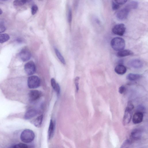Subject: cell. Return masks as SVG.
<instances>
[{
	"mask_svg": "<svg viewBox=\"0 0 148 148\" xmlns=\"http://www.w3.org/2000/svg\"><path fill=\"white\" fill-rule=\"evenodd\" d=\"M110 45L114 50L120 51L124 49L125 47V42L121 38L115 37L111 40Z\"/></svg>",
	"mask_w": 148,
	"mask_h": 148,
	"instance_id": "1",
	"label": "cell"
},
{
	"mask_svg": "<svg viewBox=\"0 0 148 148\" xmlns=\"http://www.w3.org/2000/svg\"><path fill=\"white\" fill-rule=\"evenodd\" d=\"M34 137L35 134L34 132L28 129L23 130L20 135L21 140L25 143L31 142L34 140Z\"/></svg>",
	"mask_w": 148,
	"mask_h": 148,
	"instance_id": "2",
	"label": "cell"
},
{
	"mask_svg": "<svg viewBox=\"0 0 148 148\" xmlns=\"http://www.w3.org/2000/svg\"><path fill=\"white\" fill-rule=\"evenodd\" d=\"M40 81L39 78L36 75L29 77L27 79L28 87L31 89H35L38 87L40 85Z\"/></svg>",
	"mask_w": 148,
	"mask_h": 148,
	"instance_id": "3",
	"label": "cell"
},
{
	"mask_svg": "<svg viewBox=\"0 0 148 148\" xmlns=\"http://www.w3.org/2000/svg\"><path fill=\"white\" fill-rule=\"evenodd\" d=\"M125 30L126 27L125 25L122 23L115 25L112 29V32L114 34L120 36L123 35Z\"/></svg>",
	"mask_w": 148,
	"mask_h": 148,
	"instance_id": "4",
	"label": "cell"
},
{
	"mask_svg": "<svg viewBox=\"0 0 148 148\" xmlns=\"http://www.w3.org/2000/svg\"><path fill=\"white\" fill-rule=\"evenodd\" d=\"M24 70L27 74L31 75L33 74L36 71V66L34 62L29 61L26 63L24 66Z\"/></svg>",
	"mask_w": 148,
	"mask_h": 148,
	"instance_id": "5",
	"label": "cell"
},
{
	"mask_svg": "<svg viewBox=\"0 0 148 148\" xmlns=\"http://www.w3.org/2000/svg\"><path fill=\"white\" fill-rule=\"evenodd\" d=\"M130 10L125 7L121 9L116 13L117 18L120 20H124L128 16Z\"/></svg>",
	"mask_w": 148,
	"mask_h": 148,
	"instance_id": "6",
	"label": "cell"
},
{
	"mask_svg": "<svg viewBox=\"0 0 148 148\" xmlns=\"http://www.w3.org/2000/svg\"><path fill=\"white\" fill-rule=\"evenodd\" d=\"M19 56L21 60L23 62L29 60L31 57V54L29 50L27 48H23L20 51Z\"/></svg>",
	"mask_w": 148,
	"mask_h": 148,
	"instance_id": "7",
	"label": "cell"
},
{
	"mask_svg": "<svg viewBox=\"0 0 148 148\" xmlns=\"http://www.w3.org/2000/svg\"><path fill=\"white\" fill-rule=\"evenodd\" d=\"M132 110L126 107L123 120V123L124 125H127L130 122L132 117Z\"/></svg>",
	"mask_w": 148,
	"mask_h": 148,
	"instance_id": "8",
	"label": "cell"
},
{
	"mask_svg": "<svg viewBox=\"0 0 148 148\" xmlns=\"http://www.w3.org/2000/svg\"><path fill=\"white\" fill-rule=\"evenodd\" d=\"M128 65L134 69H140L143 65V62L139 59H134L129 61L128 62Z\"/></svg>",
	"mask_w": 148,
	"mask_h": 148,
	"instance_id": "9",
	"label": "cell"
},
{
	"mask_svg": "<svg viewBox=\"0 0 148 148\" xmlns=\"http://www.w3.org/2000/svg\"><path fill=\"white\" fill-rule=\"evenodd\" d=\"M41 95V92L36 90H32L28 93L29 100L31 101H34L38 100L40 98Z\"/></svg>",
	"mask_w": 148,
	"mask_h": 148,
	"instance_id": "10",
	"label": "cell"
},
{
	"mask_svg": "<svg viewBox=\"0 0 148 148\" xmlns=\"http://www.w3.org/2000/svg\"><path fill=\"white\" fill-rule=\"evenodd\" d=\"M142 130L139 128L134 130L131 133V137L133 140H140L142 136Z\"/></svg>",
	"mask_w": 148,
	"mask_h": 148,
	"instance_id": "11",
	"label": "cell"
},
{
	"mask_svg": "<svg viewBox=\"0 0 148 148\" xmlns=\"http://www.w3.org/2000/svg\"><path fill=\"white\" fill-rule=\"evenodd\" d=\"M143 113L140 112H136L133 115L132 121L135 124H137L141 122L143 119Z\"/></svg>",
	"mask_w": 148,
	"mask_h": 148,
	"instance_id": "12",
	"label": "cell"
},
{
	"mask_svg": "<svg viewBox=\"0 0 148 148\" xmlns=\"http://www.w3.org/2000/svg\"><path fill=\"white\" fill-rule=\"evenodd\" d=\"M37 114V111L35 109H31L28 110L25 113L24 118L26 119H29L35 116Z\"/></svg>",
	"mask_w": 148,
	"mask_h": 148,
	"instance_id": "13",
	"label": "cell"
},
{
	"mask_svg": "<svg viewBox=\"0 0 148 148\" xmlns=\"http://www.w3.org/2000/svg\"><path fill=\"white\" fill-rule=\"evenodd\" d=\"M114 71L117 74L122 75L126 72L127 69L125 66L122 64H119L116 66Z\"/></svg>",
	"mask_w": 148,
	"mask_h": 148,
	"instance_id": "14",
	"label": "cell"
},
{
	"mask_svg": "<svg viewBox=\"0 0 148 148\" xmlns=\"http://www.w3.org/2000/svg\"><path fill=\"white\" fill-rule=\"evenodd\" d=\"M55 124L52 119L50 121L48 130V137L49 139L53 137L55 129Z\"/></svg>",
	"mask_w": 148,
	"mask_h": 148,
	"instance_id": "15",
	"label": "cell"
},
{
	"mask_svg": "<svg viewBox=\"0 0 148 148\" xmlns=\"http://www.w3.org/2000/svg\"><path fill=\"white\" fill-rule=\"evenodd\" d=\"M133 53L129 50H123L119 51L117 53V55L119 57H123L133 55Z\"/></svg>",
	"mask_w": 148,
	"mask_h": 148,
	"instance_id": "16",
	"label": "cell"
},
{
	"mask_svg": "<svg viewBox=\"0 0 148 148\" xmlns=\"http://www.w3.org/2000/svg\"><path fill=\"white\" fill-rule=\"evenodd\" d=\"M140 75L133 73H129L126 76V78L128 80L133 81L139 79L141 78Z\"/></svg>",
	"mask_w": 148,
	"mask_h": 148,
	"instance_id": "17",
	"label": "cell"
},
{
	"mask_svg": "<svg viewBox=\"0 0 148 148\" xmlns=\"http://www.w3.org/2000/svg\"><path fill=\"white\" fill-rule=\"evenodd\" d=\"M43 119V115H40L35 119L33 121L32 123L36 127H39L42 124Z\"/></svg>",
	"mask_w": 148,
	"mask_h": 148,
	"instance_id": "18",
	"label": "cell"
},
{
	"mask_svg": "<svg viewBox=\"0 0 148 148\" xmlns=\"http://www.w3.org/2000/svg\"><path fill=\"white\" fill-rule=\"evenodd\" d=\"M54 50L56 55L58 59L63 64H65L66 63L65 60L59 50L56 48H54Z\"/></svg>",
	"mask_w": 148,
	"mask_h": 148,
	"instance_id": "19",
	"label": "cell"
},
{
	"mask_svg": "<svg viewBox=\"0 0 148 148\" xmlns=\"http://www.w3.org/2000/svg\"><path fill=\"white\" fill-rule=\"evenodd\" d=\"M138 5V3L136 1H132L128 3L125 6L129 10L131 9H136Z\"/></svg>",
	"mask_w": 148,
	"mask_h": 148,
	"instance_id": "20",
	"label": "cell"
},
{
	"mask_svg": "<svg viewBox=\"0 0 148 148\" xmlns=\"http://www.w3.org/2000/svg\"><path fill=\"white\" fill-rule=\"evenodd\" d=\"M10 39V36L7 34H0V43H3L8 40Z\"/></svg>",
	"mask_w": 148,
	"mask_h": 148,
	"instance_id": "21",
	"label": "cell"
},
{
	"mask_svg": "<svg viewBox=\"0 0 148 148\" xmlns=\"http://www.w3.org/2000/svg\"><path fill=\"white\" fill-rule=\"evenodd\" d=\"M131 144V140L129 139H127L122 143L120 148H129Z\"/></svg>",
	"mask_w": 148,
	"mask_h": 148,
	"instance_id": "22",
	"label": "cell"
},
{
	"mask_svg": "<svg viewBox=\"0 0 148 148\" xmlns=\"http://www.w3.org/2000/svg\"><path fill=\"white\" fill-rule=\"evenodd\" d=\"M27 1L26 0H15L13 2V4L16 6H21L25 4Z\"/></svg>",
	"mask_w": 148,
	"mask_h": 148,
	"instance_id": "23",
	"label": "cell"
},
{
	"mask_svg": "<svg viewBox=\"0 0 148 148\" xmlns=\"http://www.w3.org/2000/svg\"><path fill=\"white\" fill-rule=\"evenodd\" d=\"M13 148H28V146L25 144L19 143L14 145Z\"/></svg>",
	"mask_w": 148,
	"mask_h": 148,
	"instance_id": "24",
	"label": "cell"
},
{
	"mask_svg": "<svg viewBox=\"0 0 148 148\" xmlns=\"http://www.w3.org/2000/svg\"><path fill=\"white\" fill-rule=\"evenodd\" d=\"M120 5L117 3L115 0L112 1V8L113 10H116L118 9L120 7Z\"/></svg>",
	"mask_w": 148,
	"mask_h": 148,
	"instance_id": "25",
	"label": "cell"
},
{
	"mask_svg": "<svg viewBox=\"0 0 148 148\" xmlns=\"http://www.w3.org/2000/svg\"><path fill=\"white\" fill-rule=\"evenodd\" d=\"M79 77H77L75 78L74 80V83L76 88V91L77 92L79 90Z\"/></svg>",
	"mask_w": 148,
	"mask_h": 148,
	"instance_id": "26",
	"label": "cell"
},
{
	"mask_svg": "<svg viewBox=\"0 0 148 148\" xmlns=\"http://www.w3.org/2000/svg\"><path fill=\"white\" fill-rule=\"evenodd\" d=\"M72 14L71 9H69L67 16L68 21L69 23H71L72 20Z\"/></svg>",
	"mask_w": 148,
	"mask_h": 148,
	"instance_id": "27",
	"label": "cell"
},
{
	"mask_svg": "<svg viewBox=\"0 0 148 148\" xmlns=\"http://www.w3.org/2000/svg\"><path fill=\"white\" fill-rule=\"evenodd\" d=\"M38 10V6L36 5H33L31 8V13L32 15L36 13Z\"/></svg>",
	"mask_w": 148,
	"mask_h": 148,
	"instance_id": "28",
	"label": "cell"
},
{
	"mask_svg": "<svg viewBox=\"0 0 148 148\" xmlns=\"http://www.w3.org/2000/svg\"><path fill=\"white\" fill-rule=\"evenodd\" d=\"M126 107L132 110L134 108V106L132 101H129L127 103V105Z\"/></svg>",
	"mask_w": 148,
	"mask_h": 148,
	"instance_id": "29",
	"label": "cell"
},
{
	"mask_svg": "<svg viewBox=\"0 0 148 148\" xmlns=\"http://www.w3.org/2000/svg\"><path fill=\"white\" fill-rule=\"evenodd\" d=\"M51 86L53 89L55 90L57 84L55 79L54 78H52L51 79Z\"/></svg>",
	"mask_w": 148,
	"mask_h": 148,
	"instance_id": "30",
	"label": "cell"
},
{
	"mask_svg": "<svg viewBox=\"0 0 148 148\" xmlns=\"http://www.w3.org/2000/svg\"><path fill=\"white\" fill-rule=\"evenodd\" d=\"M125 88L124 85H122L119 87V92L120 94H122L125 91Z\"/></svg>",
	"mask_w": 148,
	"mask_h": 148,
	"instance_id": "31",
	"label": "cell"
},
{
	"mask_svg": "<svg viewBox=\"0 0 148 148\" xmlns=\"http://www.w3.org/2000/svg\"><path fill=\"white\" fill-rule=\"evenodd\" d=\"M60 87L59 85L57 83L56 84L55 90L56 91L58 95H59L60 93Z\"/></svg>",
	"mask_w": 148,
	"mask_h": 148,
	"instance_id": "32",
	"label": "cell"
},
{
	"mask_svg": "<svg viewBox=\"0 0 148 148\" xmlns=\"http://www.w3.org/2000/svg\"><path fill=\"white\" fill-rule=\"evenodd\" d=\"M115 1L120 5L124 4L127 1V0H115Z\"/></svg>",
	"mask_w": 148,
	"mask_h": 148,
	"instance_id": "33",
	"label": "cell"
},
{
	"mask_svg": "<svg viewBox=\"0 0 148 148\" xmlns=\"http://www.w3.org/2000/svg\"><path fill=\"white\" fill-rule=\"evenodd\" d=\"M6 29L5 27L3 24L0 23V33L3 32Z\"/></svg>",
	"mask_w": 148,
	"mask_h": 148,
	"instance_id": "34",
	"label": "cell"
},
{
	"mask_svg": "<svg viewBox=\"0 0 148 148\" xmlns=\"http://www.w3.org/2000/svg\"><path fill=\"white\" fill-rule=\"evenodd\" d=\"M2 11L1 9L0 8V15L2 13Z\"/></svg>",
	"mask_w": 148,
	"mask_h": 148,
	"instance_id": "35",
	"label": "cell"
},
{
	"mask_svg": "<svg viewBox=\"0 0 148 148\" xmlns=\"http://www.w3.org/2000/svg\"><path fill=\"white\" fill-rule=\"evenodd\" d=\"M28 148H34V147L33 146H31L29 147H28Z\"/></svg>",
	"mask_w": 148,
	"mask_h": 148,
	"instance_id": "36",
	"label": "cell"
}]
</instances>
